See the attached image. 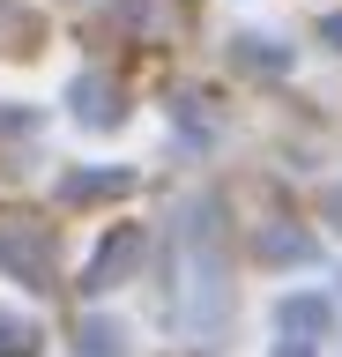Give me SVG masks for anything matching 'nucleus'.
<instances>
[{
  "label": "nucleus",
  "mask_w": 342,
  "mask_h": 357,
  "mask_svg": "<svg viewBox=\"0 0 342 357\" xmlns=\"http://www.w3.org/2000/svg\"><path fill=\"white\" fill-rule=\"evenodd\" d=\"M0 357H30V335L15 328V320H8V312H0Z\"/></svg>",
  "instance_id": "f257e3e1"
}]
</instances>
